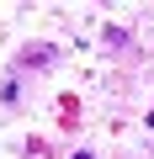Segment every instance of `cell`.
I'll return each mask as SVG.
<instances>
[{"mask_svg":"<svg viewBox=\"0 0 154 159\" xmlns=\"http://www.w3.org/2000/svg\"><path fill=\"white\" fill-rule=\"evenodd\" d=\"M74 159H91V154H74Z\"/></svg>","mask_w":154,"mask_h":159,"instance_id":"obj_1","label":"cell"}]
</instances>
